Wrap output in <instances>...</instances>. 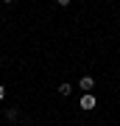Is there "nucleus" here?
I'll return each mask as SVG.
<instances>
[{
  "label": "nucleus",
  "mask_w": 120,
  "mask_h": 126,
  "mask_svg": "<svg viewBox=\"0 0 120 126\" xmlns=\"http://www.w3.org/2000/svg\"><path fill=\"white\" fill-rule=\"evenodd\" d=\"M95 104H98V98H95L92 93H84L81 101H78V107H81V109H95Z\"/></svg>",
  "instance_id": "1"
},
{
  "label": "nucleus",
  "mask_w": 120,
  "mask_h": 126,
  "mask_svg": "<svg viewBox=\"0 0 120 126\" xmlns=\"http://www.w3.org/2000/svg\"><path fill=\"white\" fill-rule=\"evenodd\" d=\"M78 87H81V90H84V93H92V87H95V79H92V76H81Z\"/></svg>",
  "instance_id": "2"
},
{
  "label": "nucleus",
  "mask_w": 120,
  "mask_h": 126,
  "mask_svg": "<svg viewBox=\"0 0 120 126\" xmlns=\"http://www.w3.org/2000/svg\"><path fill=\"white\" fill-rule=\"evenodd\" d=\"M70 93H73V84H67V81L59 84V95H70Z\"/></svg>",
  "instance_id": "3"
},
{
  "label": "nucleus",
  "mask_w": 120,
  "mask_h": 126,
  "mask_svg": "<svg viewBox=\"0 0 120 126\" xmlns=\"http://www.w3.org/2000/svg\"><path fill=\"white\" fill-rule=\"evenodd\" d=\"M56 3H59V6H70L73 0H56Z\"/></svg>",
  "instance_id": "4"
},
{
  "label": "nucleus",
  "mask_w": 120,
  "mask_h": 126,
  "mask_svg": "<svg viewBox=\"0 0 120 126\" xmlns=\"http://www.w3.org/2000/svg\"><path fill=\"white\" fill-rule=\"evenodd\" d=\"M3 98H6V87L0 84V101H3Z\"/></svg>",
  "instance_id": "5"
},
{
  "label": "nucleus",
  "mask_w": 120,
  "mask_h": 126,
  "mask_svg": "<svg viewBox=\"0 0 120 126\" xmlns=\"http://www.w3.org/2000/svg\"><path fill=\"white\" fill-rule=\"evenodd\" d=\"M3 3H14V0H3Z\"/></svg>",
  "instance_id": "6"
},
{
  "label": "nucleus",
  "mask_w": 120,
  "mask_h": 126,
  "mask_svg": "<svg viewBox=\"0 0 120 126\" xmlns=\"http://www.w3.org/2000/svg\"><path fill=\"white\" fill-rule=\"evenodd\" d=\"M0 67H3V64H0Z\"/></svg>",
  "instance_id": "7"
}]
</instances>
